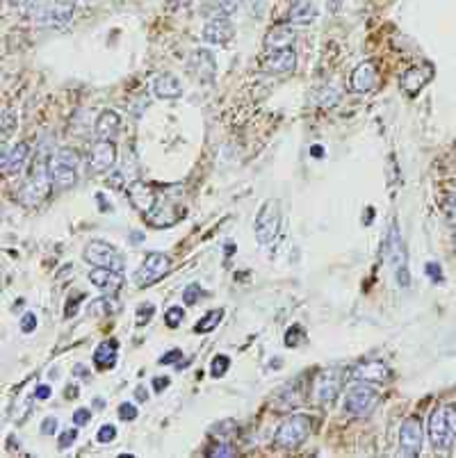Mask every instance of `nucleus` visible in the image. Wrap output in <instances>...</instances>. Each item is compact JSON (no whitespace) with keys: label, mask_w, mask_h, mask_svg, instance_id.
<instances>
[{"label":"nucleus","mask_w":456,"mask_h":458,"mask_svg":"<svg viewBox=\"0 0 456 458\" xmlns=\"http://www.w3.org/2000/svg\"><path fill=\"white\" fill-rule=\"evenodd\" d=\"M427 431L436 450H450L456 440V406H438L431 410Z\"/></svg>","instance_id":"f257e3e1"},{"label":"nucleus","mask_w":456,"mask_h":458,"mask_svg":"<svg viewBox=\"0 0 456 458\" xmlns=\"http://www.w3.org/2000/svg\"><path fill=\"white\" fill-rule=\"evenodd\" d=\"M51 180L53 187L58 191H64L73 187L78 182V167H80V158L76 149H69L64 146L51 158Z\"/></svg>","instance_id":"f03ea898"},{"label":"nucleus","mask_w":456,"mask_h":458,"mask_svg":"<svg viewBox=\"0 0 456 458\" xmlns=\"http://www.w3.org/2000/svg\"><path fill=\"white\" fill-rule=\"evenodd\" d=\"M310 429H313V419L304 413H295L286 417L279 424L276 433H274V445L279 450H297L306 443V438L310 436Z\"/></svg>","instance_id":"7ed1b4c3"},{"label":"nucleus","mask_w":456,"mask_h":458,"mask_svg":"<svg viewBox=\"0 0 456 458\" xmlns=\"http://www.w3.org/2000/svg\"><path fill=\"white\" fill-rule=\"evenodd\" d=\"M381 404V392L372 388L368 381H358L347 390L342 410L351 417H368Z\"/></svg>","instance_id":"20e7f679"},{"label":"nucleus","mask_w":456,"mask_h":458,"mask_svg":"<svg viewBox=\"0 0 456 458\" xmlns=\"http://www.w3.org/2000/svg\"><path fill=\"white\" fill-rule=\"evenodd\" d=\"M76 5L69 0H36L30 7V18L39 27H62L73 18Z\"/></svg>","instance_id":"39448f33"},{"label":"nucleus","mask_w":456,"mask_h":458,"mask_svg":"<svg viewBox=\"0 0 456 458\" xmlns=\"http://www.w3.org/2000/svg\"><path fill=\"white\" fill-rule=\"evenodd\" d=\"M53 187V180H51V164H34L32 169V176L23 182V187L18 189V203L25 206V208H34L39 206L41 201L48 196V191Z\"/></svg>","instance_id":"423d86ee"},{"label":"nucleus","mask_w":456,"mask_h":458,"mask_svg":"<svg viewBox=\"0 0 456 458\" xmlns=\"http://www.w3.org/2000/svg\"><path fill=\"white\" fill-rule=\"evenodd\" d=\"M383 258H386V262L392 267V271H395L399 288H408L410 276H408V267H406V249H404V240H401L397 224H392L386 235V242H383Z\"/></svg>","instance_id":"0eeeda50"},{"label":"nucleus","mask_w":456,"mask_h":458,"mask_svg":"<svg viewBox=\"0 0 456 458\" xmlns=\"http://www.w3.org/2000/svg\"><path fill=\"white\" fill-rule=\"evenodd\" d=\"M281 226V203L276 198H267L255 215V237L260 244H269Z\"/></svg>","instance_id":"6e6552de"},{"label":"nucleus","mask_w":456,"mask_h":458,"mask_svg":"<svg viewBox=\"0 0 456 458\" xmlns=\"http://www.w3.org/2000/svg\"><path fill=\"white\" fill-rule=\"evenodd\" d=\"M171 269V258L164 253H149L140 264V269L135 271V283L137 288H151L158 281H162Z\"/></svg>","instance_id":"1a4fd4ad"},{"label":"nucleus","mask_w":456,"mask_h":458,"mask_svg":"<svg viewBox=\"0 0 456 458\" xmlns=\"http://www.w3.org/2000/svg\"><path fill=\"white\" fill-rule=\"evenodd\" d=\"M82 258H85L89 264H94V267H107V269H114V271L123 269V255L119 253L116 246L100 242V240H91L85 246V251H82Z\"/></svg>","instance_id":"9d476101"},{"label":"nucleus","mask_w":456,"mask_h":458,"mask_svg":"<svg viewBox=\"0 0 456 458\" xmlns=\"http://www.w3.org/2000/svg\"><path fill=\"white\" fill-rule=\"evenodd\" d=\"M422 440H424L422 419L417 415L406 417L399 426V454L406 458L420 456V452H422Z\"/></svg>","instance_id":"9b49d317"},{"label":"nucleus","mask_w":456,"mask_h":458,"mask_svg":"<svg viewBox=\"0 0 456 458\" xmlns=\"http://www.w3.org/2000/svg\"><path fill=\"white\" fill-rule=\"evenodd\" d=\"M340 386H342V377L335 370L322 372L315 379V386H313L315 401L319 406H331L337 399V395H340Z\"/></svg>","instance_id":"f8f14e48"},{"label":"nucleus","mask_w":456,"mask_h":458,"mask_svg":"<svg viewBox=\"0 0 456 458\" xmlns=\"http://www.w3.org/2000/svg\"><path fill=\"white\" fill-rule=\"evenodd\" d=\"M187 71L194 76L199 82H215L217 76V62H215V55L206 50V48H196L194 53L187 58Z\"/></svg>","instance_id":"ddd939ff"},{"label":"nucleus","mask_w":456,"mask_h":458,"mask_svg":"<svg viewBox=\"0 0 456 458\" xmlns=\"http://www.w3.org/2000/svg\"><path fill=\"white\" fill-rule=\"evenodd\" d=\"M116 164V146L109 140H98L89 149V171L105 173Z\"/></svg>","instance_id":"4468645a"},{"label":"nucleus","mask_w":456,"mask_h":458,"mask_svg":"<svg viewBox=\"0 0 456 458\" xmlns=\"http://www.w3.org/2000/svg\"><path fill=\"white\" fill-rule=\"evenodd\" d=\"M144 217H146V222L155 228H169L185 217V210L176 208L173 203H169V201H155V206Z\"/></svg>","instance_id":"2eb2a0df"},{"label":"nucleus","mask_w":456,"mask_h":458,"mask_svg":"<svg viewBox=\"0 0 456 458\" xmlns=\"http://www.w3.org/2000/svg\"><path fill=\"white\" fill-rule=\"evenodd\" d=\"M379 82V71L374 62H363L354 69L351 78H349V89L356 94H368Z\"/></svg>","instance_id":"dca6fc26"},{"label":"nucleus","mask_w":456,"mask_h":458,"mask_svg":"<svg viewBox=\"0 0 456 458\" xmlns=\"http://www.w3.org/2000/svg\"><path fill=\"white\" fill-rule=\"evenodd\" d=\"M235 36V27L228 21V16H213L203 27V41L224 46Z\"/></svg>","instance_id":"f3484780"},{"label":"nucleus","mask_w":456,"mask_h":458,"mask_svg":"<svg viewBox=\"0 0 456 458\" xmlns=\"http://www.w3.org/2000/svg\"><path fill=\"white\" fill-rule=\"evenodd\" d=\"M27 158H30V146H27L25 142L14 144L12 149L3 155V162H0L3 173H5V176H16V173H21Z\"/></svg>","instance_id":"a211bd4d"},{"label":"nucleus","mask_w":456,"mask_h":458,"mask_svg":"<svg viewBox=\"0 0 456 458\" xmlns=\"http://www.w3.org/2000/svg\"><path fill=\"white\" fill-rule=\"evenodd\" d=\"M297 67V55L292 48L271 50L267 58L262 60V71L267 73H290Z\"/></svg>","instance_id":"6ab92c4d"},{"label":"nucleus","mask_w":456,"mask_h":458,"mask_svg":"<svg viewBox=\"0 0 456 458\" xmlns=\"http://www.w3.org/2000/svg\"><path fill=\"white\" fill-rule=\"evenodd\" d=\"M351 377L356 381H368V383H383L390 379V368L383 361H368L358 365V368L354 370Z\"/></svg>","instance_id":"aec40b11"},{"label":"nucleus","mask_w":456,"mask_h":458,"mask_svg":"<svg viewBox=\"0 0 456 458\" xmlns=\"http://www.w3.org/2000/svg\"><path fill=\"white\" fill-rule=\"evenodd\" d=\"M153 94L162 100H176L182 96V82L173 73H160L153 80Z\"/></svg>","instance_id":"412c9836"},{"label":"nucleus","mask_w":456,"mask_h":458,"mask_svg":"<svg viewBox=\"0 0 456 458\" xmlns=\"http://www.w3.org/2000/svg\"><path fill=\"white\" fill-rule=\"evenodd\" d=\"M89 281L94 283L98 290L107 292V295H114L123 283L121 271H114V269H107V267H94L89 271Z\"/></svg>","instance_id":"4be33fe9"},{"label":"nucleus","mask_w":456,"mask_h":458,"mask_svg":"<svg viewBox=\"0 0 456 458\" xmlns=\"http://www.w3.org/2000/svg\"><path fill=\"white\" fill-rule=\"evenodd\" d=\"M128 198H130L135 210H140V213H144V215L149 213V210L155 206V201H158L155 198V191H151V187L142 180H137L128 187Z\"/></svg>","instance_id":"5701e85b"},{"label":"nucleus","mask_w":456,"mask_h":458,"mask_svg":"<svg viewBox=\"0 0 456 458\" xmlns=\"http://www.w3.org/2000/svg\"><path fill=\"white\" fill-rule=\"evenodd\" d=\"M119 133H121V119L112 109H103L96 119V137L112 142L114 137H119Z\"/></svg>","instance_id":"b1692460"},{"label":"nucleus","mask_w":456,"mask_h":458,"mask_svg":"<svg viewBox=\"0 0 456 458\" xmlns=\"http://www.w3.org/2000/svg\"><path fill=\"white\" fill-rule=\"evenodd\" d=\"M297 39V34L292 27H271V30L267 32V36H264V48H267L269 53L271 50H283V48H292V43H295Z\"/></svg>","instance_id":"393cba45"},{"label":"nucleus","mask_w":456,"mask_h":458,"mask_svg":"<svg viewBox=\"0 0 456 458\" xmlns=\"http://www.w3.org/2000/svg\"><path fill=\"white\" fill-rule=\"evenodd\" d=\"M317 14L319 12L313 0H297V3L290 7L288 18H290V23H295V25H308L315 21Z\"/></svg>","instance_id":"a878e982"},{"label":"nucleus","mask_w":456,"mask_h":458,"mask_svg":"<svg viewBox=\"0 0 456 458\" xmlns=\"http://www.w3.org/2000/svg\"><path fill=\"white\" fill-rule=\"evenodd\" d=\"M116 351H119V344L114 340L100 342L94 351V365L98 370H112L116 365Z\"/></svg>","instance_id":"bb28decb"},{"label":"nucleus","mask_w":456,"mask_h":458,"mask_svg":"<svg viewBox=\"0 0 456 458\" xmlns=\"http://www.w3.org/2000/svg\"><path fill=\"white\" fill-rule=\"evenodd\" d=\"M429 76H431V71H424V69H420V67H413V69H408L404 76H401V87H404V91L408 96H415L420 89L424 87V82L429 80Z\"/></svg>","instance_id":"cd10ccee"},{"label":"nucleus","mask_w":456,"mask_h":458,"mask_svg":"<svg viewBox=\"0 0 456 458\" xmlns=\"http://www.w3.org/2000/svg\"><path fill=\"white\" fill-rule=\"evenodd\" d=\"M222 317H224V310L219 308V310H210V313H206V317L201 319V322L194 326V331L196 333H210V331H215V328L219 326V322H222Z\"/></svg>","instance_id":"c85d7f7f"},{"label":"nucleus","mask_w":456,"mask_h":458,"mask_svg":"<svg viewBox=\"0 0 456 458\" xmlns=\"http://www.w3.org/2000/svg\"><path fill=\"white\" fill-rule=\"evenodd\" d=\"M210 3L215 5L217 16H231V14L237 12V9H240L242 0H210Z\"/></svg>","instance_id":"c756f323"},{"label":"nucleus","mask_w":456,"mask_h":458,"mask_svg":"<svg viewBox=\"0 0 456 458\" xmlns=\"http://www.w3.org/2000/svg\"><path fill=\"white\" fill-rule=\"evenodd\" d=\"M228 368H231V358H228L226 353H219V356H215L213 365H210V374H213L215 379H219L228 372Z\"/></svg>","instance_id":"7c9ffc66"},{"label":"nucleus","mask_w":456,"mask_h":458,"mask_svg":"<svg viewBox=\"0 0 456 458\" xmlns=\"http://www.w3.org/2000/svg\"><path fill=\"white\" fill-rule=\"evenodd\" d=\"M203 295H206V292L201 290L199 283H189V285L182 290V301H185L187 306H194V304H199Z\"/></svg>","instance_id":"2f4dec72"},{"label":"nucleus","mask_w":456,"mask_h":458,"mask_svg":"<svg viewBox=\"0 0 456 458\" xmlns=\"http://www.w3.org/2000/svg\"><path fill=\"white\" fill-rule=\"evenodd\" d=\"M317 100L322 107H333V105H337V100H340V91H335L333 87H326V89H322V94H319Z\"/></svg>","instance_id":"473e14b6"},{"label":"nucleus","mask_w":456,"mask_h":458,"mask_svg":"<svg viewBox=\"0 0 456 458\" xmlns=\"http://www.w3.org/2000/svg\"><path fill=\"white\" fill-rule=\"evenodd\" d=\"M185 319V310L182 308H169L167 310V315H164V322H167V326L169 328H176V326H180V322Z\"/></svg>","instance_id":"72a5a7b5"},{"label":"nucleus","mask_w":456,"mask_h":458,"mask_svg":"<svg viewBox=\"0 0 456 458\" xmlns=\"http://www.w3.org/2000/svg\"><path fill=\"white\" fill-rule=\"evenodd\" d=\"M76 426V424H73ZM64 429V431L60 433V438H58V445H60V450H69V447L76 443V438H78V429Z\"/></svg>","instance_id":"f704fd0d"},{"label":"nucleus","mask_w":456,"mask_h":458,"mask_svg":"<svg viewBox=\"0 0 456 458\" xmlns=\"http://www.w3.org/2000/svg\"><path fill=\"white\" fill-rule=\"evenodd\" d=\"M208 456H213V458H233V456H237V452L228 443H219L208 452Z\"/></svg>","instance_id":"c9c22d12"},{"label":"nucleus","mask_w":456,"mask_h":458,"mask_svg":"<svg viewBox=\"0 0 456 458\" xmlns=\"http://www.w3.org/2000/svg\"><path fill=\"white\" fill-rule=\"evenodd\" d=\"M155 315V306L153 304H142L137 308V324H149Z\"/></svg>","instance_id":"e433bc0d"},{"label":"nucleus","mask_w":456,"mask_h":458,"mask_svg":"<svg viewBox=\"0 0 456 458\" xmlns=\"http://www.w3.org/2000/svg\"><path fill=\"white\" fill-rule=\"evenodd\" d=\"M96 438H98V443H112L114 438H116V429L112 424H103V426L98 429Z\"/></svg>","instance_id":"4c0bfd02"},{"label":"nucleus","mask_w":456,"mask_h":458,"mask_svg":"<svg viewBox=\"0 0 456 458\" xmlns=\"http://www.w3.org/2000/svg\"><path fill=\"white\" fill-rule=\"evenodd\" d=\"M137 415H140V410H137L133 404H121V406H119V417H121L123 422H133V419H137Z\"/></svg>","instance_id":"58836bf2"},{"label":"nucleus","mask_w":456,"mask_h":458,"mask_svg":"<svg viewBox=\"0 0 456 458\" xmlns=\"http://www.w3.org/2000/svg\"><path fill=\"white\" fill-rule=\"evenodd\" d=\"M36 328V315L34 313H25L21 319V331L23 333H32Z\"/></svg>","instance_id":"ea45409f"},{"label":"nucleus","mask_w":456,"mask_h":458,"mask_svg":"<svg viewBox=\"0 0 456 458\" xmlns=\"http://www.w3.org/2000/svg\"><path fill=\"white\" fill-rule=\"evenodd\" d=\"M89 419H91V410L87 408H78L76 413H73V424L76 426H85Z\"/></svg>","instance_id":"a19ab883"},{"label":"nucleus","mask_w":456,"mask_h":458,"mask_svg":"<svg viewBox=\"0 0 456 458\" xmlns=\"http://www.w3.org/2000/svg\"><path fill=\"white\" fill-rule=\"evenodd\" d=\"M445 215H447V219H450V224L456 226V194L445 201Z\"/></svg>","instance_id":"79ce46f5"},{"label":"nucleus","mask_w":456,"mask_h":458,"mask_svg":"<svg viewBox=\"0 0 456 458\" xmlns=\"http://www.w3.org/2000/svg\"><path fill=\"white\" fill-rule=\"evenodd\" d=\"M58 419L55 417H46L43 422H41V433L43 436H55V431H58Z\"/></svg>","instance_id":"37998d69"},{"label":"nucleus","mask_w":456,"mask_h":458,"mask_svg":"<svg viewBox=\"0 0 456 458\" xmlns=\"http://www.w3.org/2000/svg\"><path fill=\"white\" fill-rule=\"evenodd\" d=\"M14 123H16V121H14V112L7 107L5 112H3V135H9V133H12Z\"/></svg>","instance_id":"c03bdc74"},{"label":"nucleus","mask_w":456,"mask_h":458,"mask_svg":"<svg viewBox=\"0 0 456 458\" xmlns=\"http://www.w3.org/2000/svg\"><path fill=\"white\" fill-rule=\"evenodd\" d=\"M427 274L431 276L434 283H441V281H443V271H441V267H438L436 262H429V264H427Z\"/></svg>","instance_id":"a18cd8bd"},{"label":"nucleus","mask_w":456,"mask_h":458,"mask_svg":"<svg viewBox=\"0 0 456 458\" xmlns=\"http://www.w3.org/2000/svg\"><path fill=\"white\" fill-rule=\"evenodd\" d=\"M180 358H182V353H180L178 349H173V351H169V353H164L158 363H160V365H169V363H176V361H180Z\"/></svg>","instance_id":"49530a36"},{"label":"nucleus","mask_w":456,"mask_h":458,"mask_svg":"<svg viewBox=\"0 0 456 458\" xmlns=\"http://www.w3.org/2000/svg\"><path fill=\"white\" fill-rule=\"evenodd\" d=\"M299 333H301V328H299V326L290 328L288 335H286V344H288V346H297V344H299V337H295V335H299Z\"/></svg>","instance_id":"de8ad7c7"},{"label":"nucleus","mask_w":456,"mask_h":458,"mask_svg":"<svg viewBox=\"0 0 456 458\" xmlns=\"http://www.w3.org/2000/svg\"><path fill=\"white\" fill-rule=\"evenodd\" d=\"M34 397H36V399H48V397H51V386H36Z\"/></svg>","instance_id":"09e8293b"},{"label":"nucleus","mask_w":456,"mask_h":458,"mask_svg":"<svg viewBox=\"0 0 456 458\" xmlns=\"http://www.w3.org/2000/svg\"><path fill=\"white\" fill-rule=\"evenodd\" d=\"M167 386H169V379H167V377H164V379H155V381H153V390H155V392L164 390Z\"/></svg>","instance_id":"8fccbe9b"},{"label":"nucleus","mask_w":456,"mask_h":458,"mask_svg":"<svg viewBox=\"0 0 456 458\" xmlns=\"http://www.w3.org/2000/svg\"><path fill=\"white\" fill-rule=\"evenodd\" d=\"M135 397L140 399V401H146V397H149V395H146L144 388H137V390H135Z\"/></svg>","instance_id":"3c124183"},{"label":"nucleus","mask_w":456,"mask_h":458,"mask_svg":"<svg viewBox=\"0 0 456 458\" xmlns=\"http://www.w3.org/2000/svg\"><path fill=\"white\" fill-rule=\"evenodd\" d=\"M310 153H313V158H322V146H313V149H310Z\"/></svg>","instance_id":"603ef678"},{"label":"nucleus","mask_w":456,"mask_h":458,"mask_svg":"<svg viewBox=\"0 0 456 458\" xmlns=\"http://www.w3.org/2000/svg\"><path fill=\"white\" fill-rule=\"evenodd\" d=\"M67 397H78V388L76 386H69L67 388Z\"/></svg>","instance_id":"864d4df0"},{"label":"nucleus","mask_w":456,"mask_h":458,"mask_svg":"<svg viewBox=\"0 0 456 458\" xmlns=\"http://www.w3.org/2000/svg\"><path fill=\"white\" fill-rule=\"evenodd\" d=\"M7 3H9V5H14V7H23V5L27 3V0H7Z\"/></svg>","instance_id":"5fc2aeb1"},{"label":"nucleus","mask_w":456,"mask_h":458,"mask_svg":"<svg viewBox=\"0 0 456 458\" xmlns=\"http://www.w3.org/2000/svg\"><path fill=\"white\" fill-rule=\"evenodd\" d=\"M372 217H374V208H368V219H363L365 224H370L372 222Z\"/></svg>","instance_id":"6e6d98bb"},{"label":"nucleus","mask_w":456,"mask_h":458,"mask_svg":"<svg viewBox=\"0 0 456 458\" xmlns=\"http://www.w3.org/2000/svg\"><path fill=\"white\" fill-rule=\"evenodd\" d=\"M454 251H456V235H454Z\"/></svg>","instance_id":"4d7b16f0"}]
</instances>
